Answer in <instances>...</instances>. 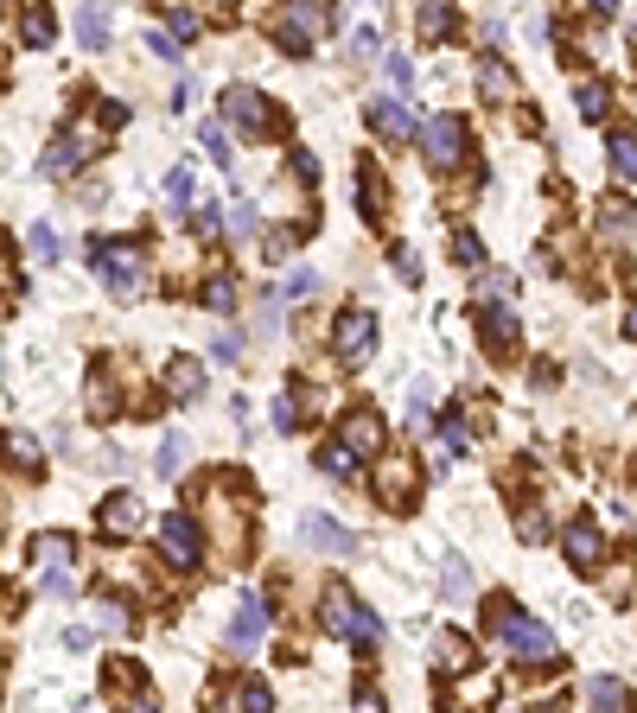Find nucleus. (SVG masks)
<instances>
[{
    "label": "nucleus",
    "instance_id": "38",
    "mask_svg": "<svg viewBox=\"0 0 637 713\" xmlns=\"http://www.w3.org/2000/svg\"><path fill=\"white\" fill-rule=\"evenodd\" d=\"M147 51H153V58H166V64H179V45H172V32H147Z\"/></svg>",
    "mask_w": 637,
    "mask_h": 713
},
{
    "label": "nucleus",
    "instance_id": "43",
    "mask_svg": "<svg viewBox=\"0 0 637 713\" xmlns=\"http://www.w3.org/2000/svg\"><path fill=\"white\" fill-rule=\"evenodd\" d=\"M236 351H243V338H236V332H223V338H217V344H211V357H217V363H230V357H236Z\"/></svg>",
    "mask_w": 637,
    "mask_h": 713
},
{
    "label": "nucleus",
    "instance_id": "54",
    "mask_svg": "<svg viewBox=\"0 0 637 713\" xmlns=\"http://www.w3.org/2000/svg\"><path fill=\"white\" fill-rule=\"evenodd\" d=\"M625 332H631V338H637V306H631V319H625Z\"/></svg>",
    "mask_w": 637,
    "mask_h": 713
},
{
    "label": "nucleus",
    "instance_id": "44",
    "mask_svg": "<svg viewBox=\"0 0 637 713\" xmlns=\"http://www.w3.org/2000/svg\"><path fill=\"white\" fill-rule=\"evenodd\" d=\"M395 274H402V281H421V262L408 249H395Z\"/></svg>",
    "mask_w": 637,
    "mask_h": 713
},
{
    "label": "nucleus",
    "instance_id": "51",
    "mask_svg": "<svg viewBox=\"0 0 637 713\" xmlns=\"http://www.w3.org/2000/svg\"><path fill=\"white\" fill-rule=\"evenodd\" d=\"M357 713H383V694H376V688H370V694H357Z\"/></svg>",
    "mask_w": 637,
    "mask_h": 713
},
{
    "label": "nucleus",
    "instance_id": "2",
    "mask_svg": "<svg viewBox=\"0 0 637 713\" xmlns=\"http://www.w3.org/2000/svg\"><path fill=\"white\" fill-rule=\"evenodd\" d=\"M325 631H332V637H351L357 650H376V637H383V631H376V618L351 599V586H338V580L325 586Z\"/></svg>",
    "mask_w": 637,
    "mask_h": 713
},
{
    "label": "nucleus",
    "instance_id": "41",
    "mask_svg": "<svg viewBox=\"0 0 637 713\" xmlns=\"http://www.w3.org/2000/svg\"><path fill=\"white\" fill-rule=\"evenodd\" d=\"M446 663H459V669H472V643H466V637H446Z\"/></svg>",
    "mask_w": 637,
    "mask_h": 713
},
{
    "label": "nucleus",
    "instance_id": "36",
    "mask_svg": "<svg viewBox=\"0 0 637 713\" xmlns=\"http://www.w3.org/2000/svg\"><path fill=\"white\" fill-rule=\"evenodd\" d=\"M166 26L179 32V39H192V32H198V13H192V7H166Z\"/></svg>",
    "mask_w": 637,
    "mask_h": 713
},
{
    "label": "nucleus",
    "instance_id": "22",
    "mask_svg": "<svg viewBox=\"0 0 637 713\" xmlns=\"http://www.w3.org/2000/svg\"><path fill=\"white\" fill-rule=\"evenodd\" d=\"M77 39L90 45V51H102V45H109V20H102L96 7H83V13H77Z\"/></svg>",
    "mask_w": 637,
    "mask_h": 713
},
{
    "label": "nucleus",
    "instance_id": "4",
    "mask_svg": "<svg viewBox=\"0 0 637 713\" xmlns=\"http://www.w3.org/2000/svg\"><path fill=\"white\" fill-rule=\"evenodd\" d=\"M96 274L109 281V293H141V249L134 242H102L96 236Z\"/></svg>",
    "mask_w": 637,
    "mask_h": 713
},
{
    "label": "nucleus",
    "instance_id": "9",
    "mask_svg": "<svg viewBox=\"0 0 637 713\" xmlns=\"http://www.w3.org/2000/svg\"><path fill=\"white\" fill-rule=\"evenodd\" d=\"M32 554H39V573H45V593H71V573H64V567H71V535H39V548H32Z\"/></svg>",
    "mask_w": 637,
    "mask_h": 713
},
{
    "label": "nucleus",
    "instance_id": "18",
    "mask_svg": "<svg viewBox=\"0 0 637 713\" xmlns=\"http://www.w3.org/2000/svg\"><path fill=\"white\" fill-rule=\"evenodd\" d=\"M198 389H204V370H198L192 357H172V376H166V395H172V402H192Z\"/></svg>",
    "mask_w": 637,
    "mask_h": 713
},
{
    "label": "nucleus",
    "instance_id": "25",
    "mask_svg": "<svg viewBox=\"0 0 637 713\" xmlns=\"http://www.w3.org/2000/svg\"><path fill=\"white\" fill-rule=\"evenodd\" d=\"M20 39H26V45H51V13H45V7H26Z\"/></svg>",
    "mask_w": 637,
    "mask_h": 713
},
{
    "label": "nucleus",
    "instance_id": "5",
    "mask_svg": "<svg viewBox=\"0 0 637 713\" xmlns=\"http://www.w3.org/2000/svg\"><path fill=\"white\" fill-rule=\"evenodd\" d=\"M421 153H427V166H459V153H466L459 115H427L421 121Z\"/></svg>",
    "mask_w": 637,
    "mask_h": 713
},
{
    "label": "nucleus",
    "instance_id": "10",
    "mask_svg": "<svg viewBox=\"0 0 637 713\" xmlns=\"http://www.w3.org/2000/svg\"><path fill=\"white\" fill-rule=\"evenodd\" d=\"M160 548L172 554V567H198V523L185 510H172L160 523Z\"/></svg>",
    "mask_w": 637,
    "mask_h": 713
},
{
    "label": "nucleus",
    "instance_id": "53",
    "mask_svg": "<svg viewBox=\"0 0 637 713\" xmlns=\"http://www.w3.org/2000/svg\"><path fill=\"white\" fill-rule=\"evenodd\" d=\"M625 32H631V39H637V7H631V13H625Z\"/></svg>",
    "mask_w": 637,
    "mask_h": 713
},
{
    "label": "nucleus",
    "instance_id": "3",
    "mask_svg": "<svg viewBox=\"0 0 637 713\" xmlns=\"http://www.w3.org/2000/svg\"><path fill=\"white\" fill-rule=\"evenodd\" d=\"M223 121H230V128H243V134H281V109H274L262 90H249V83L223 90Z\"/></svg>",
    "mask_w": 637,
    "mask_h": 713
},
{
    "label": "nucleus",
    "instance_id": "39",
    "mask_svg": "<svg viewBox=\"0 0 637 713\" xmlns=\"http://www.w3.org/2000/svg\"><path fill=\"white\" fill-rule=\"evenodd\" d=\"M185 191H192V172H185V166H179V172H166V198H172V204H185Z\"/></svg>",
    "mask_w": 637,
    "mask_h": 713
},
{
    "label": "nucleus",
    "instance_id": "47",
    "mask_svg": "<svg viewBox=\"0 0 637 713\" xmlns=\"http://www.w3.org/2000/svg\"><path fill=\"white\" fill-rule=\"evenodd\" d=\"M357 51H376V26H357L351 32V58H357Z\"/></svg>",
    "mask_w": 637,
    "mask_h": 713
},
{
    "label": "nucleus",
    "instance_id": "34",
    "mask_svg": "<svg viewBox=\"0 0 637 713\" xmlns=\"http://www.w3.org/2000/svg\"><path fill=\"white\" fill-rule=\"evenodd\" d=\"M440 446H446V452H466V446H472V433H466V421H459V408H453V421H440Z\"/></svg>",
    "mask_w": 637,
    "mask_h": 713
},
{
    "label": "nucleus",
    "instance_id": "28",
    "mask_svg": "<svg viewBox=\"0 0 637 713\" xmlns=\"http://www.w3.org/2000/svg\"><path fill=\"white\" fill-rule=\"evenodd\" d=\"M319 465H325V472H332V478H351V472H357V459H351V446H338V440H332V446H325V452H319Z\"/></svg>",
    "mask_w": 637,
    "mask_h": 713
},
{
    "label": "nucleus",
    "instance_id": "24",
    "mask_svg": "<svg viewBox=\"0 0 637 713\" xmlns=\"http://www.w3.org/2000/svg\"><path fill=\"white\" fill-rule=\"evenodd\" d=\"M185 452H192V446H185V433H166V440H160V472L166 478L185 472Z\"/></svg>",
    "mask_w": 637,
    "mask_h": 713
},
{
    "label": "nucleus",
    "instance_id": "45",
    "mask_svg": "<svg viewBox=\"0 0 637 713\" xmlns=\"http://www.w3.org/2000/svg\"><path fill=\"white\" fill-rule=\"evenodd\" d=\"M294 421H300V414H294V402L281 395V402H274V427H281V433H294Z\"/></svg>",
    "mask_w": 637,
    "mask_h": 713
},
{
    "label": "nucleus",
    "instance_id": "27",
    "mask_svg": "<svg viewBox=\"0 0 637 713\" xmlns=\"http://www.w3.org/2000/svg\"><path fill=\"white\" fill-rule=\"evenodd\" d=\"M574 102H580V115H587V121H599V115H606V83H580V90H574Z\"/></svg>",
    "mask_w": 637,
    "mask_h": 713
},
{
    "label": "nucleus",
    "instance_id": "48",
    "mask_svg": "<svg viewBox=\"0 0 637 713\" xmlns=\"http://www.w3.org/2000/svg\"><path fill=\"white\" fill-rule=\"evenodd\" d=\"M383 71H389V83H395V90H408V58H389Z\"/></svg>",
    "mask_w": 637,
    "mask_h": 713
},
{
    "label": "nucleus",
    "instance_id": "31",
    "mask_svg": "<svg viewBox=\"0 0 637 713\" xmlns=\"http://www.w3.org/2000/svg\"><path fill=\"white\" fill-rule=\"evenodd\" d=\"M440 586H446V593H453V599H466V593H472V567H466V561H446Z\"/></svg>",
    "mask_w": 637,
    "mask_h": 713
},
{
    "label": "nucleus",
    "instance_id": "40",
    "mask_svg": "<svg viewBox=\"0 0 637 713\" xmlns=\"http://www.w3.org/2000/svg\"><path fill=\"white\" fill-rule=\"evenodd\" d=\"M102 624H109V631H128L134 618H128V605H122V599H109V605H102Z\"/></svg>",
    "mask_w": 637,
    "mask_h": 713
},
{
    "label": "nucleus",
    "instance_id": "8",
    "mask_svg": "<svg viewBox=\"0 0 637 713\" xmlns=\"http://www.w3.org/2000/svg\"><path fill=\"white\" fill-rule=\"evenodd\" d=\"M83 160H90V134H83V128H64L58 141L45 147L39 172H45V179H71V172H83Z\"/></svg>",
    "mask_w": 637,
    "mask_h": 713
},
{
    "label": "nucleus",
    "instance_id": "46",
    "mask_svg": "<svg viewBox=\"0 0 637 713\" xmlns=\"http://www.w3.org/2000/svg\"><path fill=\"white\" fill-rule=\"evenodd\" d=\"M192 223H198V230H204V236H211V230H217V223H223V217H217V204H198V211H192Z\"/></svg>",
    "mask_w": 637,
    "mask_h": 713
},
{
    "label": "nucleus",
    "instance_id": "1",
    "mask_svg": "<svg viewBox=\"0 0 637 713\" xmlns=\"http://www.w3.org/2000/svg\"><path fill=\"white\" fill-rule=\"evenodd\" d=\"M491 637L504 643L510 656H523V663H548V656H555V631H548L542 618H529L523 605H510V599H491Z\"/></svg>",
    "mask_w": 637,
    "mask_h": 713
},
{
    "label": "nucleus",
    "instance_id": "32",
    "mask_svg": "<svg viewBox=\"0 0 637 713\" xmlns=\"http://www.w3.org/2000/svg\"><path fill=\"white\" fill-rule=\"evenodd\" d=\"M26 242H32V255H39V262H58V236H51V223H32Z\"/></svg>",
    "mask_w": 637,
    "mask_h": 713
},
{
    "label": "nucleus",
    "instance_id": "49",
    "mask_svg": "<svg viewBox=\"0 0 637 713\" xmlns=\"http://www.w3.org/2000/svg\"><path fill=\"white\" fill-rule=\"evenodd\" d=\"M294 172H300L306 185H313V179H319V160H313V153H294Z\"/></svg>",
    "mask_w": 637,
    "mask_h": 713
},
{
    "label": "nucleus",
    "instance_id": "11",
    "mask_svg": "<svg viewBox=\"0 0 637 713\" xmlns=\"http://www.w3.org/2000/svg\"><path fill=\"white\" fill-rule=\"evenodd\" d=\"M364 115H370V128H376V134H389V141H408V134H421V121L402 109V96H376Z\"/></svg>",
    "mask_w": 637,
    "mask_h": 713
},
{
    "label": "nucleus",
    "instance_id": "21",
    "mask_svg": "<svg viewBox=\"0 0 637 713\" xmlns=\"http://www.w3.org/2000/svg\"><path fill=\"white\" fill-rule=\"evenodd\" d=\"M204 306H211V312H236V274H211V281H204Z\"/></svg>",
    "mask_w": 637,
    "mask_h": 713
},
{
    "label": "nucleus",
    "instance_id": "50",
    "mask_svg": "<svg viewBox=\"0 0 637 713\" xmlns=\"http://www.w3.org/2000/svg\"><path fill=\"white\" fill-rule=\"evenodd\" d=\"M313 287H319V274H313V268H300L294 281H287V293H313Z\"/></svg>",
    "mask_w": 637,
    "mask_h": 713
},
{
    "label": "nucleus",
    "instance_id": "15",
    "mask_svg": "<svg viewBox=\"0 0 637 713\" xmlns=\"http://www.w3.org/2000/svg\"><path fill=\"white\" fill-rule=\"evenodd\" d=\"M102 529H109V535H122V542H128V535H141V497L115 491L109 503H102Z\"/></svg>",
    "mask_w": 637,
    "mask_h": 713
},
{
    "label": "nucleus",
    "instance_id": "17",
    "mask_svg": "<svg viewBox=\"0 0 637 713\" xmlns=\"http://www.w3.org/2000/svg\"><path fill=\"white\" fill-rule=\"evenodd\" d=\"M478 332H485L491 351H510L516 344V312L510 306H478Z\"/></svg>",
    "mask_w": 637,
    "mask_h": 713
},
{
    "label": "nucleus",
    "instance_id": "20",
    "mask_svg": "<svg viewBox=\"0 0 637 713\" xmlns=\"http://www.w3.org/2000/svg\"><path fill=\"white\" fill-rule=\"evenodd\" d=\"M0 446H7V459H20V472H39L45 465V452H39L32 433H0Z\"/></svg>",
    "mask_w": 637,
    "mask_h": 713
},
{
    "label": "nucleus",
    "instance_id": "30",
    "mask_svg": "<svg viewBox=\"0 0 637 713\" xmlns=\"http://www.w3.org/2000/svg\"><path fill=\"white\" fill-rule=\"evenodd\" d=\"M478 83H485V96H491V102H504V96H510V77H504V64H497V58H485Z\"/></svg>",
    "mask_w": 637,
    "mask_h": 713
},
{
    "label": "nucleus",
    "instance_id": "14",
    "mask_svg": "<svg viewBox=\"0 0 637 713\" xmlns=\"http://www.w3.org/2000/svg\"><path fill=\"white\" fill-rule=\"evenodd\" d=\"M262 631H268V599L243 593V612H236V624H230V650H255Z\"/></svg>",
    "mask_w": 637,
    "mask_h": 713
},
{
    "label": "nucleus",
    "instance_id": "6",
    "mask_svg": "<svg viewBox=\"0 0 637 713\" xmlns=\"http://www.w3.org/2000/svg\"><path fill=\"white\" fill-rule=\"evenodd\" d=\"M332 344H338V363H364L370 351H376V312H338V332H332Z\"/></svg>",
    "mask_w": 637,
    "mask_h": 713
},
{
    "label": "nucleus",
    "instance_id": "33",
    "mask_svg": "<svg viewBox=\"0 0 637 713\" xmlns=\"http://www.w3.org/2000/svg\"><path fill=\"white\" fill-rule=\"evenodd\" d=\"M427 408H434V389H427V382H415V389H408V421H415V427H427V421H434Z\"/></svg>",
    "mask_w": 637,
    "mask_h": 713
},
{
    "label": "nucleus",
    "instance_id": "16",
    "mask_svg": "<svg viewBox=\"0 0 637 713\" xmlns=\"http://www.w3.org/2000/svg\"><path fill=\"white\" fill-rule=\"evenodd\" d=\"M338 446H351V452H376V446H383V421H376V414H344Z\"/></svg>",
    "mask_w": 637,
    "mask_h": 713
},
{
    "label": "nucleus",
    "instance_id": "52",
    "mask_svg": "<svg viewBox=\"0 0 637 713\" xmlns=\"http://www.w3.org/2000/svg\"><path fill=\"white\" fill-rule=\"evenodd\" d=\"M122 713H160V701H122Z\"/></svg>",
    "mask_w": 637,
    "mask_h": 713
},
{
    "label": "nucleus",
    "instance_id": "35",
    "mask_svg": "<svg viewBox=\"0 0 637 713\" xmlns=\"http://www.w3.org/2000/svg\"><path fill=\"white\" fill-rule=\"evenodd\" d=\"M243 713H274V694L262 682H243Z\"/></svg>",
    "mask_w": 637,
    "mask_h": 713
},
{
    "label": "nucleus",
    "instance_id": "12",
    "mask_svg": "<svg viewBox=\"0 0 637 713\" xmlns=\"http://www.w3.org/2000/svg\"><path fill=\"white\" fill-rule=\"evenodd\" d=\"M325 26H332V13H325V7H287L281 45H287V51H306V45H313V39H319Z\"/></svg>",
    "mask_w": 637,
    "mask_h": 713
},
{
    "label": "nucleus",
    "instance_id": "42",
    "mask_svg": "<svg viewBox=\"0 0 637 713\" xmlns=\"http://www.w3.org/2000/svg\"><path fill=\"white\" fill-rule=\"evenodd\" d=\"M606 230H631V204H625V198L606 204Z\"/></svg>",
    "mask_w": 637,
    "mask_h": 713
},
{
    "label": "nucleus",
    "instance_id": "37",
    "mask_svg": "<svg viewBox=\"0 0 637 713\" xmlns=\"http://www.w3.org/2000/svg\"><path fill=\"white\" fill-rule=\"evenodd\" d=\"M446 26H453V13H446V7H421V32H427V39H440Z\"/></svg>",
    "mask_w": 637,
    "mask_h": 713
},
{
    "label": "nucleus",
    "instance_id": "13",
    "mask_svg": "<svg viewBox=\"0 0 637 713\" xmlns=\"http://www.w3.org/2000/svg\"><path fill=\"white\" fill-rule=\"evenodd\" d=\"M300 542H306V548H325V554H357V535L338 529L332 516H306V523H300Z\"/></svg>",
    "mask_w": 637,
    "mask_h": 713
},
{
    "label": "nucleus",
    "instance_id": "29",
    "mask_svg": "<svg viewBox=\"0 0 637 713\" xmlns=\"http://www.w3.org/2000/svg\"><path fill=\"white\" fill-rule=\"evenodd\" d=\"M453 255H459V268H485V249H478L472 230H453Z\"/></svg>",
    "mask_w": 637,
    "mask_h": 713
},
{
    "label": "nucleus",
    "instance_id": "19",
    "mask_svg": "<svg viewBox=\"0 0 637 713\" xmlns=\"http://www.w3.org/2000/svg\"><path fill=\"white\" fill-rule=\"evenodd\" d=\"M587 707L593 713H625V688H618L612 675H593V682H587Z\"/></svg>",
    "mask_w": 637,
    "mask_h": 713
},
{
    "label": "nucleus",
    "instance_id": "23",
    "mask_svg": "<svg viewBox=\"0 0 637 713\" xmlns=\"http://www.w3.org/2000/svg\"><path fill=\"white\" fill-rule=\"evenodd\" d=\"M612 166H618V179H637V134H625V128L612 134Z\"/></svg>",
    "mask_w": 637,
    "mask_h": 713
},
{
    "label": "nucleus",
    "instance_id": "26",
    "mask_svg": "<svg viewBox=\"0 0 637 713\" xmlns=\"http://www.w3.org/2000/svg\"><path fill=\"white\" fill-rule=\"evenodd\" d=\"M198 141H204V153H211L217 166H236V160H230V134H223L217 121H204V128H198Z\"/></svg>",
    "mask_w": 637,
    "mask_h": 713
},
{
    "label": "nucleus",
    "instance_id": "7",
    "mask_svg": "<svg viewBox=\"0 0 637 713\" xmlns=\"http://www.w3.org/2000/svg\"><path fill=\"white\" fill-rule=\"evenodd\" d=\"M561 554L574 561V573H593V567H599V554H606V535H599L593 516H574V523L561 529Z\"/></svg>",
    "mask_w": 637,
    "mask_h": 713
}]
</instances>
